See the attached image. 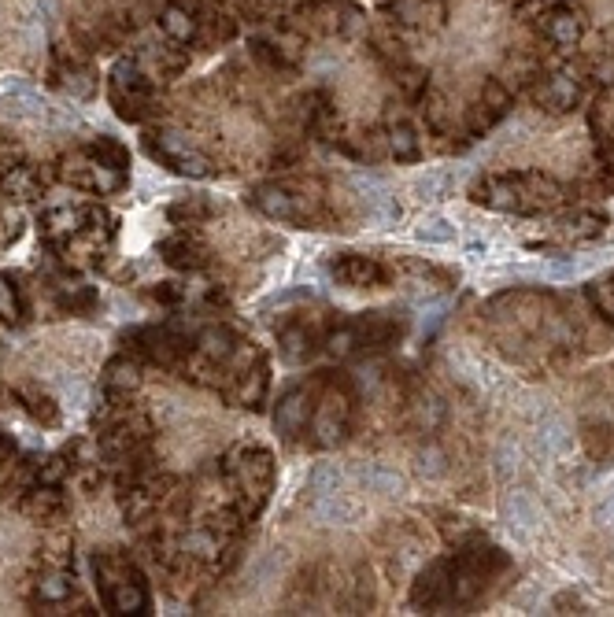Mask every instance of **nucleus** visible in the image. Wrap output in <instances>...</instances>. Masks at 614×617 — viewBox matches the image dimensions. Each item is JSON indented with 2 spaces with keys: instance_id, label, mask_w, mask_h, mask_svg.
Masks as SVG:
<instances>
[{
  "instance_id": "obj_4",
  "label": "nucleus",
  "mask_w": 614,
  "mask_h": 617,
  "mask_svg": "<svg viewBox=\"0 0 614 617\" xmlns=\"http://www.w3.org/2000/svg\"><path fill=\"white\" fill-rule=\"evenodd\" d=\"M248 204L256 207L259 215L274 218V222H289V226H300V230H315L322 222V207L315 196H307L304 189H293V185H278V182H263L252 185L245 196Z\"/></svg>"
},
{
  "instance_id": "obj_8",
  "label": "nucleus",
  "mask_w": 614,
  "mask_h": 617,
  "mask_svg": "<svg viewBox=\"0 0 614 617\" xmlns=\"http://www.w3.org/2000/svg\"><path fill=\"white\" fill-rule=\"evenodd\" d=\"M311 411H315V396L304 385L285 388L278 403H274V429H278V436L296 444L300 433L307 429V422H311Z\"/></svg>"
},
{
  "instance_id": "obj_29",
  "label": "nucleus",
  "mask_w": 614,
  "mask_h": 617,
  "mask_svg": "<svg viewBox=\"0 0 614 617\" xmlns=\"http://www.w3.org/2000/svg\"><path fill=\"white\" fill-rule=\"evenodd\" d=\"M23 315H26V303L19 296V289H15V281L0 274V318L12 322V318H23Z\"/></svg>"
},
{
  "instance_id": "obj_9",
  "label": "nucleus",
  "mask_w": 614,
  "mask_h": 617,
  "mask_svg": "<svg viewBox=\"0 0 614 617\" xmlns=\"http://www.w3.org/2000/svg\"><path fill=\"white\" fill-rule=\"evenodd\" d=\"M333 278L341 281L344 289H378V285H385L389 281V270L381 267L378 259H370V255H337L330 263Z\"/></svg>"
},
{
  "instance_id": "obj_11",
  "label": "nucleus",
  "mask_w": 614,
  "mask_h": 617,
  "mask_svg": "<svg viewBox=\"0 0 614 617\" xmlns=\"http://www.w3.org/2000/svg\"><path fill=\"white\" fill-rule=\"evenodd\" d=\"M160 26L167 41L174 45H193L200 37V26H204V8L197 0H171L160 12Z\"/></svg>"
},
{
  "instance_id": "obj_2",
  "label": "nucleus",
  "mask_w": 614,
  "mask_h": 617,
  "mask_svg": "<svg viewBox=\"0 0 614 617\" xmlns=\"http://www.w3.org/2000/svg\"><path fill=\"white\" fill-rule=\"evenodd\" d=\"M474 200L500 211H537V207L559 200V185L537 174H500L474 185Z\"/></svg>"
},
{
  "instance_id": "obj_10",
  "label": "nucleus",
  "mask_w": 614,
  "mask_h": 617,
  "mask_svg": "<svg viewBox=\"0 0 614 617\" xmlns=\"http://www.w3.org/2000/svg\"><path fill=\"white\" fill-rule=\"evenodd\" d=\"M352 189L359 193L363 200V211L374 226H393L396 218H400V204H396V196L389 193V185L378 182L374 174H356L352 178Z\"/></svg>"
},
{
  "instance_id": "obj_27",
  "label": "nucleus",
  "mask_w": 614,
  "mask_h": 617,
  "mask_svg": "<svg viewBox=\"0 0 614 617\" xmlns=\"http://www.w3.org/2000/svg\"><path fill=\"white\" fill-rule=\"evenodd\" d=\"M415 237L418 241H426V244H452L455 241V226L444 215H426V218H418Z\"/></svg>"
},
{
  "instance_id": "obj_16",
  "label": "nucleus",
  "mask_w": 614,
  "mask_h": 617,
  "mask_svg": "<svg viewBox=\"0 0 614 617\" xmlns=\"http://www.w3.org/2000/svg\"><path fill=\"white\" fill-rule=\"evenodd\" d=\"M315 344H319V333L307 326V322H289V326H282V333H278V351H282L289 363L311 359Z\"/></svg>"
},
{
  "instance_id": "obj_33",
  "label": "nucleus",
  "mask_w": 614,
  "mask_h": 617,
  "mask_svg": "<svg viewBox=\"0 0 614 617\" xmlns=\"http://www.w3.org/2000/svg\"><path fill=\"white\" fill-rule=\"evenodd\" d=\"M152 296H156L160 303H178L185 296V289L182 285H174V281H160V285L152 289Z\"/></svg>"
},
{
  "instance_id": "obj_3",
  "label": "nucleus",
  "mask_w": 614,
  "mask_h": 617,
  "mask_svg": "<svg viewBox=\"0 0 614 617\" xmlns=\"http://www.w3.org/2000/svg\"><path fill=\"white\" fill-rule=\"evenodd\" d=\"M222 470L226 477H234L237 492L245 496V507L241 514L252 518L263 510V503L271 499V488H274V455L267 448H259V444H237L226 462H222Z\"/></svg>"
},
{
  "instance_id": "obj_26",
  "label": "nucleus",
  "mask_w": 614,
  "mask_h": 617,
  "mask_svg": "<svg viewBox=\"0 0 614 617\" xmlns=\"http://www.w3.org/2000/svg\"><path fill=\"white\" fill-rule=\"evenodd\" d=\"M141 377H137V363L134 359H126V355H115L108 366H104V388L111 392H130Z\"/></svg>"
},
{
  "instance_id": "obj_31",
  "label": "nucleus",
  "mask_w": 614,
  "mask_h": 617,
  "mask_svg": "<svg viewBox=\"0 0 614 617\" xmlns=\"http://www.w3.org/2000/svg\"><path fill=\"white\" fill-rule=\"evenodd\" d=\"M211 207H208V200H182V204H174L171 211H167V215L171 218H185V222H200V218L208 215Z\"/></svg>"
},
{
  "instance_id": "obj_7",
  "label": "nucleus",
  "mask_w": 614,
  "mask_h": 617,
  "mask_svg": "<svg viewBox=\"0 0 614 617\" xmlns=\"http://www.w3.org/2000/svg\"><path fill=\"white\" fill-rule=\"evenodd\" d=\"M352 429V396L344 388H326V396L311 411V433L319 448H337Z\"/></svg>"
},
{
  "instance_id": "obj_22",
  "label": "nucleus",
  "mask_w": 614,
  "mask_h": 617,
  "mask_svg": "<svg viewBox=\"0 0 614 617\" xmlns=\"http://www.w3.org/2000/svg\"><path fill=\"white\" fill-rule=\"evenodd\" d=\"M570 440H574V433H570V425H566L563 418H559V414L544 418L541 429H537V444H541V451L548 455V459L563 455V451L570 448Z\"/></svg>"
},
{
  "instance_id": "obj_17",
  "label": "nucleus",
  "mask_w": 614,
  "mask_h": 617,
  "mask_svg": "<svg viewBox=\"0 0 614 617\" xmlns=\"http://www.w3.org/2000/svg\"><path fill=\"white\" fill-rule=\"evenodd\" d=\"M537 100H541L548 111H570L581 100V85L574 82L570 74H552V78L537 89Z\"/></svg>"
},
{
  "instance_id": "obj_14",
  "label": "nucleus",
  "mask_w": 614,
  "mask_h": 617,
  "mask_svg": "<svg viewBox=\"0 0 614 617\" xmlns=\"http://www.w3.org/2000/svg\"><path fill=\"white\" fill-rule=\"evenodd\" d=\"M160 255L163 263L174 270H200L208 259H204V244L197 237H189V233H174L167 241L160 244Z\"/></svg>"
},
{
  "instance_id": "obj_12",
  "label": "nucleus",
  "mask_w": 614,
  "mask_h": 617,
  "mask_svg": "<svg viewBox=\"0 0 614 617\" xmlns=\"http://www.w3.org/2000/svg\"><path fill=\"white\" fill-rule=\"evenodd\" d=\"M300 15H307L326 34H348L359 23V8L344 4V0H311L300 8Z\"/></svg>"
},
{
  "instance_id": "obj_15",
  "label": "nucleus",
  "mask_w": 614,
  "mask_h": 617,
  "mask_svg": "<svg viewBox=\"0 0 614 617\" xmlns=\"http://www.w3.org/2000/svg\"><path fill=\"white\" fill-rule=\"evenodd\" d=\"M311 514L322 525H352L359 518V503L348 499L344 492H330V496H311Z\"/></svg>"
},
{
  "instance_id": "obj_24",
  "label": "nucleus",
  "mask_w": 614,
  "mask_h": 617,
  "mask_svg": "<svg viewBox=\"0 0 614 617\" xmlns=\"http://www.w3.org/2000/svg\"><path fill=\"white\" fill-rule=\"evenodd\" d=\"M341 484H344V470L337 462H315V470L307 473V492H311V496L341 492Z\"/></svg>"
},
{
  "instance_id": "obj_28",
  "label": "nucleus",
  "mask_w": 614,
  "mask_h": 617,
  "mask_svg": "<svg viewBox=\"0 0 614 617\" xmlns=\"http://www.w3.org/2000/svg\"><path fill=\"white\" fill-rule=\"evenodd\" d=\"M448 185H452V178H448L444 170H426L415 182V193L422 196V200H444V196H448Z\"/></svg>"
},
{
  "instance_id": "obj_18",
  "label": "nucleus",
  "mask_w": 614,
  "mask_h": 617,
  "mask_svg": "<svg viewBox=\"0 0 614 617\" xmlns=\"http://www.w3.org/2000/svg\"><path fill=\"white\" fill-rule=\"evenodd\" d=\"M385 148H389V156H393L396 163H415V159L422 156V141H418L411 122H393V126L385 130Z\"/></svg>"
},
{
  "instance_id": "obj_32",
  "label": "nucleus",
  "mask_w": 614,
  "mask_h": 617,
  "mask_svg": "<svg viewBox=\"0 0 614 617\" xmlns=\"http://www.w3.org/2000/svg\"><path fill=\"white\" fill-rule=\"evenodd\" d=\"M596 521H600V525H614V481L607 484V492L600 496V507H596Z\"/></svg>"
},
{
  "instance_id": "obj_30",
  "label": "nucleus",
  "mask_w": 614,
  "mask_h": 617,
  "mask_svg": "<svg viewBox=\"0 0 614 617\" xmlns=\"http://www.w3.org/2000/svg\"><path fill=\"white\" fill-rule=\"evenodd\" d=\"M418 470L426 473V477H441L444 470H448V466H444V451L441 448H422L418 451Z\"/></svg>"
},
{
  "instance_id": "obj_5",
  "label": "nucleus",
  "mask_w": 614,
  "mask_h": 617,
  "mask_svg": "<svg viewBox=\"0 0 614 617\" xmlns=\"http://www.w3.org/2000/svg\"><path fill=\"white\" fill-rule=\"evenodd\" d=\"M108 97L119 111V119L126 122H141L152 115V82H148L145 67L137 60H119L115 63V71H111V82H108Z\"/></svg>"
},
{
  "instance_id": "obj_6",
  "label": "nucleus",
  "mask_w": 614,
  "mask_h": 617,
  "mask_svg": "<svg viewBox=\"0 0 614 617\" xmlns=\"http://www.w3.org/2000/svg\"><path fill=\"white\" fill-rule=\"evenodd\" d=\"M145 148H148V156L156 159V163H163L167 170H174V174H185V178H215L211 159L200 156L197 148L189 145V141H182L178 134H171V130L148 134Z\"/></svg>"
},
{
  "instance_id": "obj_19",
  "label": "nucleus",
  "mask_w": 614,
  "mask_h": 617,
  "mask_svg": "<svg viewBox=\"0 0 614 617\" xmlns=\"http://www.w3.org/2000/svg\"><path fill=\"white\" fill-rule=\"evenodd\" d=\"M356 477H359V484H363V488H367V492H374V496H400V492H404V477H400V473L396 470H389V466H374V462H363V466H359L356 470Z\"/></svg>"
},
{
  "instance_id": "obj_25",
  "label": "nucleus",
  "mask_w": 614,
  "mask_h": 617,
  "mask_svg": "<svg viewBox=\"0 0 614 617\" xmlns=\"http://www.w3.org/2000/svg\"><path fill=\"white\" fill-rule=\"evenodd\" d=\"M74 592V577L67 569H52L45 577H37V599L41 603H63Z\"/></svg>"
},
{
  "instance_id": "obj_20",
  "label": "nucleus",
  "mask_w": 614,
  "mask_h": 617,
  "mask_svg": "<svg viewBox=\"0 0 614 617\" xmlns=\"http://www.w3.org/2000/svg\"><path fill=\"white\" fill-rule=\"evenodd\" d=\"M504 521L511 529H518V533H533L537 521H541V514H537V503H533L526 492H511V496L504 499Z\"/></svg>"
},
{
  "instance_id": "obj_13",
  "label": "nucleus",
  "mask_w": 614,
  "mask_h": 617,
  "mask_svg": "<svg viewBox=\"0 0 614 617\" xmlns=\"http://www.w3.org/2000/svg\"><path fill=\"white\" fill-rule=\"evenodd\" d=\"M585 34V19H581L578 8H570V4H555L552 12L544 15V37L559 45V49H574Z\"/></svg>"
},
{
  "instance_id": "obj_21",
  "label": "nucleus",
  "mask_w": 614,
  "mask_h": 617,
  "mask_svg": "<svg viewBox=\"0 0 614 617\" xmlns=\"http://www.w3.org/2000/svg\"><path fill=\"white\" fill-rule=\"evenodd\" d=\"M448 588H452V584H448V566H444V562H433L430 569H426V573H422V577H418V584H415V603L422 606H437L444 599V595H448Z\"/></svg>"
},
{
  "instance_id": "obj_1",
  "label": "nucleus",
  "mask_w": 614,
  "mask_h": 617,
  "mask_svg": "<svg viewBox=\"0 0 614 617\" xmlns=\"http://www.w3.org/2000/svg\"><path fill=\"white\" fill-rule=\"evenodd\" d=\"M97 584L100 599L108 606V614H148L152 595L141 577V569L123 555H97Z\"/></svg>"
},
{
  "instance_id": "obj_23",
  "label": "nucleus",
  "mask_w": 614,
  "mask_h": 617,
  "mask_svg": "<svg viewBox=\"0 0 614 617\" xmlns=\"http://www.w3.org/2000/svg\"><path fill=\"white\" fill-rule=\"evenodd\" d=\"M15 396L23 400L19 407H23V411L34 418V422H41V425H56V422H60V407L52 403L49 392H41V388H19Z\"/></svg>"
}]
</instances>
